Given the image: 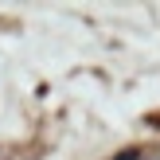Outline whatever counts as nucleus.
<instances>
[{"label":"nucleus","mask_w":160,"mask_h":160,"mask_svg":"<svg viewBox=\"0 0 160 160\" xmlns=\"http://www.w3.org/2000/svg\"><path fill=\"white\" fill-rule=\"evenodd\" d=\"M117 160H137V152H125V156H117Z\"/></svg>","instance_id":"1"}]
</instances>
